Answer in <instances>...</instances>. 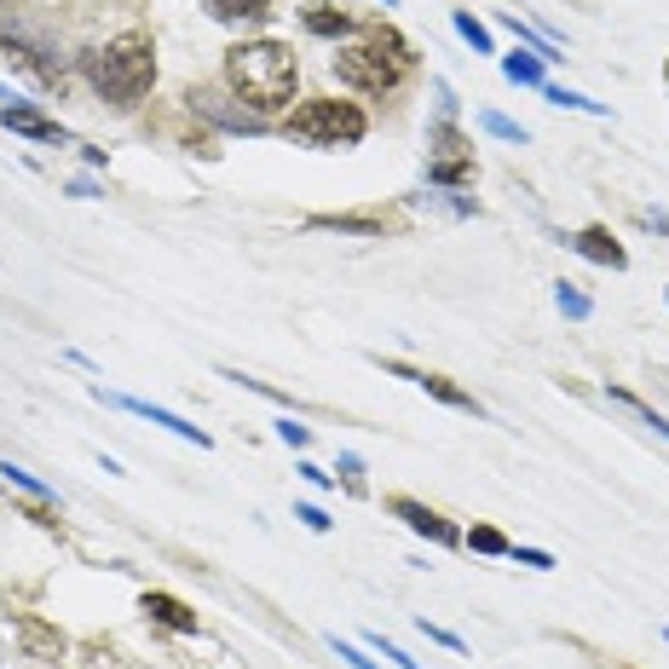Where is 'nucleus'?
Masks as SVG:
<instances>
[{
  "instance_id": "bb28decb",
  "label": "nucleus",
  "mask_w": 669,
  "mask_h": 669,
  "mask_svg": "<svg viewBox=\"0 0 669 669\" xmlns=\"http://www.w3.org/2000/svg\"><path fill=\"white\" fill-rule=\"evenodd\" d=\"M277 439L289 445V450H306V439H312V433H306V427H300L295 416H283V422H277Z\"/></svg>"
},
{
  "instance_id": "c9c22d12",
  "label": "nucleus",
  "mask_w": 669,
  "mask_h": 669,
  "mask_svg": "<svg viewBox=\"0 0 669 669\" xmlns=\"http://www.w3.org/2000/svg\"><path fill=\"white\" fill-rule=\"evenodd\" d=\"M663 87H669V64H663Z\"/></svg>"
},
{
  "instance_id": "58836bf2",
  "label": "nucleus",
  "mask_w": 669,
  "mask_h": 669,
  "mask_svg": "<svg viewBox=\"0 0 669 669\" xmlns=\"http://www.w3.org/2000/svg\"><path fill=\"white\" fill-rule=\"evenodd\" d=\"M0 98H12V93H7V87H0Z\"/></svg>"
},
{
  "instance_id": "0eeeda50",
  "label": "nucleus",
  "mask_w": 669,
  "mask_h": 669,
  "mask_svg": "<svg viewBox=\"0 0 669 669\" xmlns=\"http://www.w3.org/2000/svg\"><path fill=\"white\" fill-rule=\"evenodd\" d=\"M12 635H18V647H23V658H35V663H59L64 652H70V640L46 624V617H35V612H23V617H12Z\"/></svg>"
},
{
  "instance_id": "2f4dec72",
  "label": "nucleus",
  "mask_w": 669,
  "mask_h": 669,
  "mask_svg": "<svg viewBox=\"0 0 669 669\" xmlns=\"http://www.w3.org/2000/svg\"><path fill=\"white\" fill-rule=\"evenodd\" d=\"M370 647H375V652H381V658H393V663H399V669H422V663H416V658H404V652H399V647H393V640H381V635H370Z\"/></svg>"
},
{
  "instance_id": "6e6552de",
  "label": "nucleus",
  "mask_w": 669,
  "mask_h": 669,
  "mask_svg": "<svg viewBox=\"0 0 669 669\" xmlns=\"http://www.w3.org/2000/svg\"><path fill=\"white\" fill-rule=\"evenodd\" d=\"M0 127L7 134H23V139H41V145H70V127L41 116L35 105H23V98H12V105H0Z\"/></svg>"
},
{
  "instance_id": "f3484780",
  "label": "nucleus",
  "mask_w": 669,
  "mask_h": 669,
  "mask_svg": "<svg viewBox=\"0 0 669 669\" xmlns=\"http://www.w3.org/2000/svg\"><path fill=\"white\" fill-rule=\"evenodd\" d=\"M502 75H508L513 87H543V59L525 53V46H513V53L502 59Z\"/></svg>"
},
{
  "instance_id": "f03ea898",
  "label": "nucleus",
  "mask_w": 669,
  "mask_h": 669,
  "mask_svg": "<svg viewBox=\"0 0 669 669\" xmlns=\"http://www.w3.org/2000/svg\"><path fill=\"white\" fill-rule=\"evenodd\" d=\"M410 70H416V53H410V41L393 23H375L364 41H352L334 53V75L358 93H393Z\"/></svg>"
},
{
  "instance_id": "9d476101",
  "label": "nucleus",
  "mask_w": 669,
  "mask_h": 669,
  "mask_svg": "<svg viewBox=\"0 0 669 669\" xmlns=\"http://www.w3.org/2000/svg\"><path fill=\"white\" fill-rule=\"evenodd\" d=\"M139 612L150 617V624H162V629H173V635H197V612L179 601V595H168V588H145V601H139Z\"/></svg>"
},
{
  "instance_id": "9b49d317",
  "label": "nucleus",
  "mask_w": 669,
  "mask_h": 669,
  "mask_svg": "<svg viewBox=\"0 0 669 669\" xmlns=\"http://www.w3.org/2000/svg\"><path fill=\"white\" fill-rule=\"evenodd\" d=\"M0 64H7V70H23V75H35L41 87H59V75H64V70L46 59L41 46H30V41H0Z\"/></svg>"
},
{
  "instance_id": "6ab92c4d",
  "label": "nucleus",
  "mask_w": 669,
  "mask_h": 669,
  "mask_svg": "<svg viewBox=\"0 0 669 669\" xmlns=\"http://www.w3.org/2000/svg\"><path fill=\"white\" fill-rule=\"evenodd\" d=\"M461 543H468L474 554H491V560H508V554H513V543H508L497 525H474L468 537H461Z\"/></svg>"
},
{
  "instance_id": "f257e3e1",
  "label": "nucleus",
  "mask_w": 669,
  "mask_h": 669,
  "mask_svg": "<svg viewBox=\"0 0 669 669\" xmlns=\"http://www.w3.org/2000/svg\"><path fill=\"white\" fill-rule=\"evenodd\" d=\"M225 82L231 93L243 98L254 116H272L295 98V82H300V64L283 41H243L225 53Z\"/></svg>"
},
{
  "instance_id": "c85d7f7f",
  "label": "nucleus",
  "mask_w": 669,
  "mask_h": 669,
  "mask_svg": "<svg viewBox=\"0 0 669 669\" xmlns=\"http://www.w3.org/2000/svg\"><path fill=\"white\" fill-rule=\"evenodd\" d=\"M508 560H520V565H537V572H549V565H554V554L549 549H520V543H513V554Z\"/></svg>"
},
{
  "instance_id": "b1692460",
  "label": "nucleus",
  "mask_w": 669,
  "mask_h": 669,
  "mask_svg": "<svg viewBox=\"0 0 669 669\" xmlns=\"http://www.w3.org/2000/svg\"><path fill=\"white\" fill-rule=\"evenodd\" d=\"M450 23H456V35H461V41H468V46H474V53H491V35H485V23H479L474 12H456Z\"/></svg>"
},
{
  "instance_id": "f8f14e48",
  "label": "nucleus",
  "mask_w": 669,
  "mask_h": 669,
  "mask_svg": "<svg viewBox=\"0 0 669 669\" xmlns=\"http://www.w3.org/2000/svg\"><path fill=\"white\" fill-rule=\"evenodd\" d=\"M116 404H121V410H134V416H145L150 427H168V433H179V439H191L197 450H209V445H214L202 427H191L185 416H173V410H162V404H145V399H116Z\"/></svg>"
},
{
  "instance_id": "aec40b11",
  "label": "nucleus",
  "mask_w": 669,
  "mask_h": 669,
  "mask_svg": "<svg viewBox=\"0 0 669 669\" xmlns=\"http://www.w3.org/2000/svg\"><path fill=\"white\" fill-rule=\"evenodd\" d=\"M554 306H560V312L572 318V323H583L588 312H595V300H588V295L577 289V283H554Z\"/></svg>"
},
{
  "instance_id": "7ed1b4c3",
  "label": "nucleus",
  "mask_w": 669,
  "mask_h": 669,
  "mask_svg": "<svg viewBox=\"0 0 669 669\" xmlns=\"http://www.w3.org/2000/svg\"><path fill=\"white\" fill-rule=\"evenodd\" d=\"M87 64V82L110 98V105H134V98L150 93V82H157V46H150V35H116L105 41L98 53L82 59Z\"/></svg>"
},
{
  "instance_id": "ddd939ff",
  "label": "nucleus",
  "mask_w": 669,
  "mask_h": 669,
  "mask_svg": "<svg viewBox=\"0 0 669 669\" xmlns=\"http://www.w3.org/2000/svg\"><path fill=\"white\" fill-rule=\"evenodd\" d=\"M300 30L306 35H352V12L341 7V0H312V7H300Z\"/></svg>"
},
{
  "instance_id": "20e7f679",
  "label": "nucleus",
  "mask_w": 669,
  "mask_h": 669,
  "mask_svg": "<svg viewBox=\"0 0 669 669\" xmlns=\"http://www.w3.org/2000/svg\"><path fill=\"white\" fill-rule=\"evenodd\" d=\"M283 134L300 139V145H358L370 134V121L358 105H347V98H300V105L289 110V121H283Z\"/></svg>"
},
{
  "instance_id": "cd10ccee",
  "label": "nucleus",
  "mask_w": 669,
  "mask_h": 669,
  "mask_svg": "<svg viewBox=\"0 0 669 669\" xmlns=\"http://www.w3.org/2000/svg\"><path fill=\"white\" fill-rule=\"evenodd\" d=\"M422 635H427V640H439V647H450V652H468V640L450 635V629H439V624H427V617H422Z\"/></svg>"
},
{
  "instance_id": "72a5a7b5",
  "label": "nucleus",
  "mask_w": 669,
  "mask_h": 669,
  "mask_svg": "<svg viewBox=\"0 0 669 669\" xmlns=\"http://www.w3.org/2000/svg\"><path fill=\"white\" fill-rule=\"evenodd\" d=\"M295 474H300L306 485H318V491H323V485H334V474H323V468H318V461H300V468H295Z\"/></svg>"
},
{
  "instance_id": "e433bc0d",
  "label": "nucleus",
  "mask_w": 669,
  "mask_h": 669,
  "mask_svg": "<svg viewBox=\"0 0 669 669\" xmlns=\"http://www.w3.org/2000/svg\"><path fill=\"white\" fill-rule=\"evenodd\" d=\"M381 7H399V0H381Z\"/></svg>"
},
{
  "instance_id": "2eb2a0df",
  "label": "nucleus",
  "mask_w": 669,
  "mask_h": 669,
  "mask_svg": "<svg viewBox=\"0 0 669 669\" xmlns=\"http://www.w3.org/2000/svg\"><path fill=\"white\" fill-rule=\"evenodd\" d=\"M416 387H422L427 399L450 404V410H468V416H485V410H479V399H474V393H461L450 375H427V370H416Z\"/></svg>"
},
{
  "instance_id": "4c0bfd02",
  "label": "nucleus",
  "mask_w": 669,
  "mask_h": 669,
  "mask_svg": "<svg viewBox=\"0 0 669 669\" xmlns=\"http://www.w3.org/2000/svg\"><path fill=\"white\" fill-rule=\"evenodd\" d=\"M0 663H7V647H0Z\"/></svg>"
},
{
  "instance_id": "4be33fe9",
  "label": "nucleus",
  "mask_w": 669,
  "mask_h": 669,
  "mask_svg": "<svg viewBox=\"0 0 669 669\" xmlns=\"http://www.w3.org/2000/svg\"><path fill=\"white\" fill-rule=\"evenodd\" d=\"M312 225H323V231H358V237H375V231H381V220H358V214H318Z\"/></svg>"
},
{
  "instance_id": "393cba45",
  "label": "nucleus",
  "mask_w": 669,
  "mask_h": 669,
  "mask_svg": "<svg viewBox=\"0 0 669 669\" xmlns=\"http://www.w3.org/2000/svg\"><path fill=\"white\" fill-rule=\"evenodd\" d=\"M479 127H485V134H497V139H508V145H525V127L497 116V110H479Z\"/></svg>"
},
{
  "instance_id": "39448f33",
  "label": "nucleus",
  "mask_w": 669,
  "mask_h": 669,
  "mask_svg": "<svg viewBox=\"0 0 669 669\" xmlns=\"http://www.w3.org/2000/svg\"><path fill=\"white\" fill-rule=\"evenodd\" d=\"M427 179L433 185H468L474 179V145L461 139L450 121L427 127Z\"/></svg>"
},
{
  "instance_id": "5701e85b",
  "label": "nucleus",
  "mask_w": 669,
  "mask_h": 669,
  "mask_svg": "<svg viewBox=\"0 0 669 669\" xmlns=\"http://www.w3.org/2000/svg\"><path fill=\"white\" fill-rule=\"evenodd\" d=\"M0 474H7V485H18V491H30L35 502H53V485H41L35 474H23V468H12V461H0Z\"/></svg>"
},
{
  "instance_id": "1a4fd4ad",
  "label": "nucleus",
  "mask_w": 669,
  "mask_h": 669,
  "mask_svg": "<svg viewBox=\"0 0 669 669\" xmlns=\"http://www.w3.org/2000/svg\"><path fill=\"white\" fill-rule=\"evenodd\" d=\"M565 248L583 254V261H595V266H606V272H624V266H629L624 243H617L606 225H583V231H572V237H565Z\"/></svg>"
},
{
  "instance_id": "473e14b6",
  "label": "nucleus",
  "mask_w": 669,
  "mask_h": 669,
  "mask_svg": "<svg viewBox=\"0 0 669 669\" xmlns=\"http://www.w3.org/2000/svg\"><path fill=\"white\" fill-rule=\"evenodd\" d=\"M334 658H347L352 669H381L375 658H364V652H358V647H352V640H334Z\"/></svg>"
},
{
  "instance_id": "a211bd4d",
  "label": "nucleus",
  "mask_w": 669,
  "mask_h": 669,
  "mask_svg": "<svg viewBox=\"0 0 669 669\" xmlns=\"http://www.w3.org/2000/svg\"><path fill=\"white\" fill-rule=\"evenodd\" d=\"M502 23H508L513 35H520V46H525V53H537V59H543V64H560V41H549V35H537V30H531V23H525L520 12H508Z\"/></svg>"
},
{
  "instance_id": "7c9ffc66",
  "label": "nucleus",
  "mask_w": 669,
  "mask_h": 669,
  "mask_svg": "<svg viewBox=\"0 0 669 669\" xmlns=\"http://www.w3.org/2000/svg\"><path fill=\"white\" fill-rule=\"evenodd\" d=\"M295 520H306L312 531H329V525H334V520H329V513H323L318 502H300V508H295Z\"/></svg>"
},
{
  "instance_id": "423d86ee",
  "label": "nucleus",
  "mask_w": 669,
  "mask_h": 669,
  "mask_svg": "<svg viewBox=\"0 0 669 669\" xmlns=\"http://www.w3.org/2000/svg\"><path fill=\"white\" fill-rule=\"evenodd\" d=\"M387 508H393V520H404L416 537H427V543H439V549H456V543H461V531L445 520L439 508H427V502H416V497H393Z\"/></svg>"
},
{
  "instance_id": "a878e982",
  "label": "nucleus",
  "mask_w": 669,
  "mask_h": 669,
  "mask_svg": "<svg viewBox=\"0 0 669 669\" xmlns=\"http://www.w3.org/2000/svg\"><path fill=\"white\" fill-rule=\"evenodd\" d=\"M612 399H617V404H624V410H635V416H640V422H647V427H658V433H663V439H669V422L658 416V410H647V404H640L635 393H624V387H612Z\"/></svg>"
},
{
  "instance_id": "412c9836",
  "label": "nucleus",
  "mask_w": 669,
  "mask_h": 669,
  "mask_svg": "<svg viewBox=\"0 0 669 669\" xmlns=\"http://www.w3.org/2000/svg\"><path fill=\"white\" fill-rule=\"evenodd\" d=\"M543 98H549V105H560V110H588V116H606L612 110V105H595V98H583L572 87H549V82H543Z\"/></svg>"
},
{
  "instance_id": "4468645a",
  "label": "nucleus",
  "mask_w": 669,
  "mask_h": 669,
  "mask_svg": "<svg viewBox=\"0 0 669 669\" xmlns=\"http://www.w3.org/2000/svg\"><path fill=\"white\" fill-rule=\"evenodd\" d=\"M191 105H197V116H209V121L231 127V134H261V127H266L254 110H225V98H214V93H197Z\"/></svg>"
},
{
  "instance_id": "dca6fc26",
  "label": "nucleus",
  "mask_w": 669,
  "mask_h": 669,
  "mask_svg": "<svg viewBox=\"0 0 669 669\" xmlns=\"http://www.w3.org/2000/svg\"><path fill=\"white\" fill-rule=\"evenodd\" d=\"M209 7V18H220V23H261V18H272V0H202Z\"/></svg>"
},
{
  "instance_id": "c756f323",
  "label": "nucleus",
  "mask_w": 669,
  "mask_h": 669,
  "mask_svg": "<svg viewBox=\"0 0 669 669\" xmlns=\"http://www.w3.org/2000/svg\"><path fill=\"white\" fill-rule=\"evenodd\" d=\"M341 479H347V491H364V461H358L352 450L341 456Z\"/></svg>"
},
{
  "instance_id": "f704fd0d",
  "label": "nucleus",
  "mask_w": 669,
  "mask_h": 669,
  "mask_svg": "<svg viewBox=\"0 0 669 669\" xmlns=\"http://www.w3.org/2000/svg\"><path fill=\"white\" fill-rule=\"evenodd\" d=\"M433 93H439V121H456V93L439 82V87H433Z\"/></svg>"
}]
</instances>
